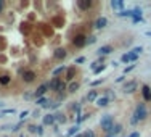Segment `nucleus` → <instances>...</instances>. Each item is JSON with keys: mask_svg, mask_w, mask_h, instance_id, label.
I'll list each match as a JSON object with an SVG mask.
<instances>
[{"mask_svg": "<svg viewBox=\"0 0 151 137\" xmlns=\"http://www.w3.org/2000/svg\"><path fill=\"white\" fill-rule=\"evenodd\" d=\"M42 123L45 124V126H52V124H55V115H45L44 120H42Z\"/></svg>", "mask_w": 151, "mask_h": 137, "instance_id": "obj_9", "label": "nucleus"}, {"mask_svg": "<svg viewBox=\"0 0 151 137\" xmlns=\"http://www.w3.org/2000/svg\"><path fill=\"white\" fill-rule=\"evenodd\" d=\"M96 99H98V94H96V90H90L89 95H87V100H89V102H96Z\"/></svg>", "mask_w": 151, "mask_h": 137, "instance_id": "obj_17", "label": "nucleus"}, {"mask_svg": "<svg viewBox=\"0 0 151 137\" xmlns=\"http://www.w3.org/2000/svg\"><path fill=\"white\" fill-rule=\"evenodd\" d=\"M0 106H3V103H2V102H0Z\"/></svg>", "mask_w": 151, "mask_h": 137, "instance_id": "obj_44", "label": "nucleus"}, {"mask_svg": "<svg viewBox=\"0 0 151 137\" xmlns=\"http://www.w3.org/2000/svg\"><path fill=\"white\" fill-rule=\"evenodd\" d=\"M143 16H137V18H132V23H143Z\"/></svg>", "mask_w": 151, "mask_h": 137, "instance_id": "obj_26", "label": "nucleus"}, {"mask_svg": "<svg viewBox=\"0 0 151 137\" xmlns=\"http://www.w3.org/2000/svg\"><path fill=\"white\" fill-rule=\"evenodd\" d=\"M55 121H58V123H64L66 118L61 115V113H58V115H55Z\"/></svg>", "mask_w": 151, "mask_h": 137, "instance_id": "obj_23", "label": "nucleus"}, {"mask_svg": "<svg viewBox=\"0 0 151 137\" xmlns=\"http://www.w3.org/2000/svg\"><path fill=\"white\" fill-rule=\"evenodd\" d=\"M84 137H95V134H93V131H87V132L84 134Z\"/></svg>", "mask_w": 151, "mask_h": 137, "instance_id": "obj_32", "label": "nucleus"}, {"mask_svg": "<svg viewBox=\"0 0 151 137\" xmlns=\"http://www.w3.org/2000/svg\"><path fill=\"white\" fill-rule=\"evenodd\" d=\"M106 24H108V19L105 16H100L98 19H96V23H95V28L96 29H103V28H106Z\"/></svg>", "mask_w": 151, "mask_h": 137, "instance_id": "obj_10", "label": "nucleus"}, {"mask_svg": "<svg viewBox=\"0 0 151 137\" xmlns=\"http://www.w3.org/2000/svg\"><path fill=\"white\" fill-rule=\"evenodd\" d=\"M135 66H137V65H130V66H127L125 70H124V74H127V73H130L132 70H135Z\"/></svg>", "mask_w": 151, "mask_h": 137, "instance_id": "obj_28", "label": "nucleus"}, {"mask_svg": "<svg viewBox=\"0 0 151 137\" xmlns=\"http://www.w3.org/2000/svg\"><path fill=\"white\" fill-rule=\"evenodd\" d=\"M28 115H29V111H28V110H24V111H21L19 118H21V120H24V118H26V116H28Z\"/></svg>", "mask_w": 151, "mask_h": 137, "instance_id": "obj_31", "label": "nucleus"}, {"mask_svg": "<svg viewBox=\"0 0 151 137\" xmlns=\"http://www.w3.org/2000/svg\"><path fill=\"white\" fill-rule=\"evenodd\" d=\"M72 110H74V111H77L80 115V105H79V103H74V105H72Z\"/></svg>", "mask_w": 151, "mask_h": 137, "instance_id": "obj_29", "label": "nucleus"}, {"mask_svg": "<svg viewBox=\"0 0 151 137\" xmlns=\"http://www.w3.org/2000/svg\"><path fill=\"white\" fill-rule=\"evenodd\" d=\"M48 89H50V87H48V82H45V84H42V86H40V87H37V90L34 92L35 99H42V97L45 95V92H47Z\"/></svg>", "mask_w": 151, "mask_h": 137, "instance_id": "obj_5", "label": "nucleus"}, {"mask_svg": "<svg viewBox=\"0 0 151 137\" xmlns=\"http://www.w3.org/2000/svg\"><path fill=\"white\" fill-rule=\"evenodd\" d=\"M129 137H140V132H138V131H135V132H132Z\"/></svg>", "mask_w": 151, "mask_h": 137, "instance_id": "obj_35", "label": "nucleus"}, {"mask_svg": "<svg viewBox=\"0 0 151 137\" xmlns=\"http://www.w3.org/2000/svg\"><path fill=\"white\" fill-rule=\"evenodd\" d=\"M79 89V82H71V86H69V92H76Z\"/></svg>", "mask_w": 151, "mask_h": 137, "instance_id": "obj_22", "label": "nucleus"}, {"mask_svg": "<svg viewBox=\"0 0 151 137\" xmlns=\"http://www.w3.org/2000/svg\"><path fill=\"white\" fill-rule=\"evenodd\" d=\"M100 126H101V129H103L105 132L109 134V132H111V129H113V126H114V120H113V116H111V115H105V116H101V120H100Z\"/></svg>", "mask_w": 151, "mask_h": 137, "instance_id": "obj_2", "label": "nucleus"}, {"mask_svg": "<svg viewBox=\"0 0 151 137\" xmlns=\"http://www.w3.org/2000/svg\"><path fill=\"white\" fill-rule=\"evenodd\" d=\"M95 103H96V105H98V106H108V103H109V100H108V97H98Z\"/></svg>", "mask_w": 151, "mask_h": 137, "instance_id": "obj_15", "label": "nucleus"}, {"mask_svg": "<svg viewBox=\"0 0 151 137\" xmlns=\"http://www.w3.org/2000/svg\"><path fill=\"white\" fill-rule=\"evenodd\" d=\"M111 52H113V47H111V45H101L96 53H98L100 56H105V55H109Z\"/></svg>", "mask_w": 151, "mask_h": 137, "instance_id": "obj_7", "label": "nucleus"}, {"mask_svg": "<svg viewBox=\"0 0 151 137\" xmlns=\"http://www.w3.org/2000/svg\"><path fill=\"white\" fill-rule=\"evenodd\" d=\"M135 89H137V82L132 81V82H129V84H125V87H124V92H125V94H132Z\"/></svg>", "mask_w": 151, "mask_h": 137, "instance_id": "obj_12", "label": "nucleus"}, {"mask_svg": "<svg viewBox=\"0 0 151 137\" xmlns=\"http://www.w3.org/2000/svg\"><path fill=\"white\" fill-rule=\"evenodd\" d=\"M35 79V73L34 71H24L23 73V81L24 82H32Z\"/></svg>", "mask_w": 151, "mask_h": 137, "instance_id": "obj_8", "label": "nucleus"}, {"mask_svg": "<svg viewBox=\"0 0 151 137\" xmlns=\"http://www.w3.org/2000/svg\"><path fill=\"white\" fill-rule=\"evenodd\" d=\"M77 132H79V126L76 124V126H72L71 129L66 132V136H68V137H74V134H77Z\"/></svg>", "mask_w": 151, "mask_h": 137, "instance_id": "obj_19", "label": "nucleus"}, {"mask_svg": "<svg viewBox=\"0 0 151 137\" xmlns=\"http://www.w3.org/2000/svg\"><path fill=\"white\" fill-rule=\"evenodd\" d=\"M64 70H66L64 66H60V68H56V70L53 71V74H60V73H63V71H64Z\"/></svg>", "mask_w": 151, "mask_h": 137, "instance_id": "obj_30", "label": "nucleus"}, {"mask_svg": "<svg viewBox=\"0 0 151 137\" xmlns=\"http://www.w3.org/2000/svg\"><path fill=\"white\" fill-rule=\"evenodd\" d=\"M137 58H138V56L135 55V53L127 52V53H124V55L121 56V61H122V63H135V61H137Z\"/></svg>", "mask_w": 151, "mask_h": 137, "instance_id": "obj_3", "label": "nucleus"}, {"mask_svg": "<svg viewBox=\"0 0 151 137\" xmlns=\"http://www.w3.org/2000/svg\"><path fill=\"white\" fill-rule=\"evenodd\" d=\"M95 42H96V37H95V35H90V37L87 39V44H89V45H90V44H95Z\"/></svg>", "mask_w": 151, "mask_h": 137, "instance_id": "obj_27", "label": "nucleus"}, {"mask_svg": "<svg viewBox=\"0 0 151 137\" xmlns=\"http://www.w3.org/2000/svg\"><path fill=\"white\" fill-rule=\"evenodd\" d=\"M141 94H143V99H145V102H151V89H150V86H141Z\"/></svg>", "mask_w": 151, "mask_h": 137, "instance_id": "obj_6", "label": "nucleus"}, {"mask_svg": "<svg viewBox=\"0 0 151 137\" xmlns=\"http://www.w3.org/2000/svg\"><path fill=\"white\" fill-rule=\"evenodd\" d=\"M29 131H31V132H35V131H37V126H32L31 124V126H29Z\"/></svg>", "mask_w": 151, "mask_h": 137, "instance_id": "obj_36", "label": "nucleus"}, {"mask_svg": "<svg viewBox=\"0 0 151 137\" xmlns=\"http://www.w3.org/2000/svg\"><path fill=\"white\" fill-rule=\"evenodd\" d=\"M37 105H39V106H44V108H48V100L45 99V97H42V99H37Z\"/></svg>", "mask_w": 151, "mask_h": 137, "instance_id": "obj_20", "label": "nucleus"}, {"mask_svg": "<svg viewBox=\"0 0 151 137\" xmlns=\"http://www.w3.org/2000/svg\"><path fill=\"white\" fill-rule=\"evenodd\" d=\"M84 61H85V58H84V56H79V58H76V63H77V65L84 63Z\"/></svg>", "mask_w": 151, "mask_h": 137, "instance_id": "obj_33", "label": "nucleus"}, {"mask_svg": "<svg viewBox=\"0 0 151 137\" xmlns=\"http://www.w3.org/2000/svg\"><path fill=\"white\" fill-rule=\"evenodd\" d=\"M105 68H106V66H105V65H101V66H96L95 70H93V73H95V74H100V73H101V71L105 70Z\"/></svg>", "mask_w": 151, "mask_h": 137, "instance_id": "obj_25", "label": "nucleus"}, {"mask_svg": "<svg viewBox=\"0 0 151 137\" xmlns=\"http://www.w3.org/2000/svg\"><path fill=\"white\" fill-rule=\"evenodd\" d=\"M3 113H15V110L13 108H7V110H3Z\"/></svg>", "mask_w": 151, "mask_h": 137, "instance_id": "obj_38", "label": "nucleus"}, {"mask_svg": "<svg viewBox=\"0 0 151 137\" xmlns=\"http://www.w3.org/2000/svg\"><path fill=\"white\" fill-rule=\"evenodd\" d=\"M72 44H74L76 47H79V49H80V47H85L87 45V37H85V35H82V34L76 35L74 40H72Z\"/></svg>", "mask_w": 151, "mask_h": 137, "instance_id": "obj_4", "label": "nucleus"}, {"mask_svg": "<svg viewBox=\"0 0 151 137\" xmlns=\"http://www.w3.org/2000/svg\"><path fill=\"white\" fill-rule=\"evenodd\" d=\"M148 116V111H146V105L145 103H138L137 108H135V113H134V118H132V124H137L138 121H143L145 118Z\"/></svg>", "mask_w": 151, "mask_h": 137, "instance_id": "obj_1", "label": "nucleus"}, {"mask_svg": "<svg viewBox=\"0 0 151 137\" xmlns=\"http://www.w3.org/2000/svg\"><path fill=\"white\" fill-rule=\"evenodd\" d=\"M108 137H114V136H111V134H108Z\"/></svg>", "mask_w": 151, "mask_h": 137, "instance_id": "obj_43", "label": "nucleus"}, {"mask_svg": "<svg viewBox=\"0 0 151 137\" xmlns=\"http://www.w3.org/2000/svg\"><path fill=\"white\" fill-rule=\"evenodd\" d=\"M35 132H37L39 136H42V134H44V127H42V126H37V131H35Z\"/></svg>", "mask_w": 151, "mask_h": 137, "instance_id": "obj_34", "label": "nucleus"}, {"mask_svg": "<svg viewBox=\"0 0 151 137\" xmlns=\"http://www.w3.org/2000/svg\"><path fill=\"white\" fill-rule=\"evenodd\" d=\"M11 82V77L8 74H3V76H0V84L2 86H8Z\"/></svg>", "mask_w": 151, "mask_h": 137, "instance_id": "obj_16", "label": "nucleus"}, {"mask_svg": "<svg viewBox=\"0 0 151 137\" xmlns=\"http://www.w3.org/2000/svg\"><path fill=\"white\" fill-rule=\"evenodd\" d=\"M146 35H150V37H151V31H146Z\"/></svg>", "mask_w": 151, "mask_h": 137, "instance_id": "obj_41", "label": "nucleus"}, {"mask_svg": "<svg viewBox=\"0 0 151 137\" xmlns=\"http://www.w3.org/2000/svg\"><path fill=\"white\" fill-rule=\"evenodd\" d=\"M72 74H74V70H69V73H68V79H72Z\"/></svg>", "mask_w": 151, "mask_h": 137, "instance_id": "obj_37", "label": "nucleus"}, {"mask_svg": "<svg viewBox=\"0 0 151 137\" xmlns=\"http://www.w3.org/2000/svg\"><path fill=\"white\" fill-rule=\"evenodd\" d=\"M124 79H125V77H124V76H119V77H117V82H122Z\"/></svg>", "mask_w": 151, "mask_h": 137, "instance_id": "obj_39", "label": "nucleus"}, {"mask_svg": "<svg viewBox=\"0 0 151 137\" xmlns=\"http://www.w3.org/2000/svg\"><path fill=\"white\" fill-rule=\"evenodd\" d=\"M79 7L82 8V10H85V8H90V7H92V2H79Z\"/></svg>", "mask_w": 151, "mask_h": 137, "instance_id": "obj_21", "label": "nucleus"}, {"mask_svg": "<svg viewBox=\"0 0 151 137\" xmlns=\"http://www.w3.org/2000/svg\"><path fill=\"white\" fill-rule=\"evenodd\" d=\"M141 52H143V47H141V45H140V47H134V49H132V53H135L137 56L140 55Z\"/></svg>", "mask_w": 151, "mask_h": 137, "instance_id": "obj_24", "label": "nucleus"}, {"mask_svg": "<svg viewBox=\"0 0 151 137\" xmlns=\"http://www.w3.org/2000/svg\"><path fill=\"white\" fill-rule=\"evenodd\" d=\"M111 8H113V10L122 11L124 10V2L122 0H111Z\"/></svg>", "mask_w": 151, "mask_h": 137, "instance_id": "obj_11", "label": "nucleus"}, {"mask_svg": "<svg viewBox=\"0 0 151 137\" xmlns=\"http://www.w3.org/2000/svg\"><path fill=\"white\" fill-rule=\"evenodd\" d=\"M121 131H122V126H121V124H114V126H113V129H111V136H114V137H116L117 136V134H119L121 132Z\"/></svg>", "mask_w": 151, "mask_h": 137, "instance_id": "obj_18", "label": "nucleus"}, {"mask_svg": "<svg viewBox=\"0 0 151 137\" xmlns=\"http://www.w3.org/2000/svg\"><path fill=\"white\" fill-rule=\"evenodd\" d=\"M66 55H68V53H66L64 49H58V50L55 52V58H56V60H64Z\"/></svg>", "mask_w": 151, "mask_h": 137, "instance_id": "obj_14", "label": "nucleus"}, {"mask_svg": "<svg viewBox=\"0 0 151 137\" xmlns=\"http://www.w3.org/2000/svg\"><path fill=\"white\" fill-rule=\"evenodd\" d=\"M60 82H61V79H60V77H53L52 81L48 82V87L53 89V90H56V89H58V86H60Z\"/></svg>", "mask_w": 151, "mask_h": 137, "instance_id": "obj_13", "label": "nucleus"}, {"mask_svg": "<svg viewBox=\"0 0 151 137\" xmlns=\"http://www.w3.org/2000/svg\"><path fill=\"white\" fill-rule=\"evenodd\" d=\"M74 137H84V134H79V136H74Z\"/></svg>", "mask_w": 151, "mask_h": 137, "instance_id": "obj_42", "label": "nucleus"}, {"mask_svg": "<svg viewBox=\"0 0 151 137\" xmlns=\"http://www.w3.org/2000/svg\"><path fill=\"white\" fill-rule=\"evenodd\" d=\"M2 10H3V2L0 0V13H2Z\"/></svg>", "mask_w": 151, "mask_h": 137, "instance_id": "obj_40", "label": "nucleus"}]
</instances>
